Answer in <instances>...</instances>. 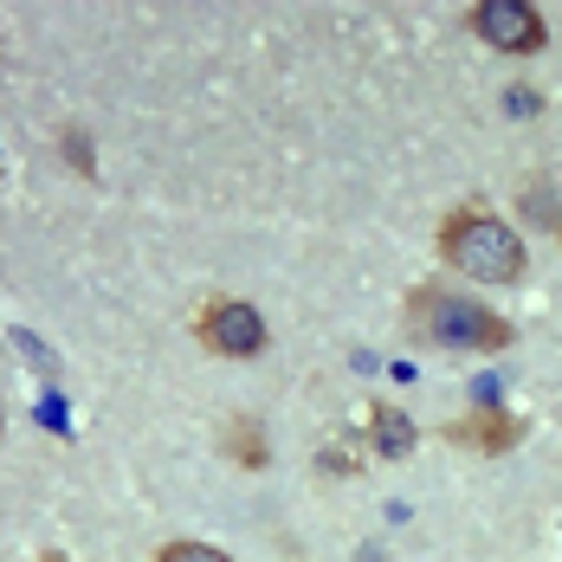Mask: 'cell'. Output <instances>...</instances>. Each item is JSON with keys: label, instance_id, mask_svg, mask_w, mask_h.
Listing matches in <instances>:
<instances>
[{"label": "cell", "instance_id": "1", "mask_svg": "<svg viewBox=\"0 0 562 562\" xmlns=\"http://www.w3.org/2000/svg\"><path fill=\"white\" fill-rule=\"evenodd\" d=\"M440 259L459 279H479V284H517L530 272V252H524L517 226L485 214V207H452L440 221Z\"/></svg>", "mask_w": 562, "mask_h": 562}, {"label": "cell", "instance_id": "2", "mask_svg": "<svg viewBox=\"0 0 562 562\" xmlns=\"http://www.w3.org/2000/svg\"><path fill=\"white\" fill-rule=\"evenodd\" d=\"M407 324L427 342H447V349H505L510 342V324L498 311H485L459 291H440V284H420L407 297Z\"/></svg>", "mask_w": 562, "mask_h": 562}, {"label": "cell", "instance_id": "3", "mask_svg": "<svg viewBox=\"0 0 562 562\" xmlns=\"http://www.w3.org/2000/svg\"><path fill=\"white\" fill-rule=\"evenodd\" d=\"M472 33L485 46H498V53H543V40H550L543 13L530 0H479L472 7Z\"/></svg>", "mask_w": 562, "mask_h": 562}, {"label": "cell", "instance_id": "4", "mask_svg": "<svg viewBox=\"0 0 562 562\" xmlns=\"http://www.w3.org/2000/svg\"><path fill=\"white\" fill-rule=\"evenodd\" d=\"M201 342L214 356H259L266 349V317L252 304H239V297H214L201 311Z\"/></svg>", "mask_w": 562, "mask_h": 562}, {"label": "cell", "instance_id": "5", "mask_svg": "<svg viewBox=\"0 0 562 562\" xmlns=\"http://www.w3.org/2000/svg\"><path fill=\"white\" fill-rule=\"evenodd\" d=\"M452 447H479V452H510L524 440V420L517 414H465V420H452L447 427Z\"/></svg>", "mask_w": 562, "mask_h": 562}, {"label": "cell", "instance_id": "6", "mask_svg": "<svg viewBox=\"0 0 562 562\" xmlns=\"http://www.w3.org/2000/svg\"><path fill=\"white\" fill-rule=\"evenodd\" d=\"M375 447L389 452H407L414 447V427H407V420H401V414H394V407H375Z\"/></svg>", "mask_w": 562, "mask_h": 562}, {"label": "cell", "instance_id": "7", "mask_svg": "<svg viewBox=\"0 0 562 562\" xmlns=\"http://www.w3.org/2000/svg\"><path fill=\"white\" fill-rule=\"evenodd\" d=\"M524 214H537V221L562 239V201L550 194V181H530V188H524Z\"/></svg>", "mask_w": 562, "mask_h": 562}, {"label": "cell", "instance_id": "8", "mask_svg": "<svg viewBox=\"0 0 562 562\" xmlns=\"http://www.w3.org/2000/svg\"><path fill=\"white\" fill-rule=\"evenodd\" d=\"M226 447H233L239 465H266V440H259V427H252V420H233V427H226Z\"/></svg>", "mask_w": 562, "mask_h": 562}, {"label": "cell", "instance_id": "9", "mask_svg": "<svg viewBox=\"0 0 562 562\" xmlns=\"http://www.w3.org/2000/svg\"><path fill=\"white\" fill-rule=\"evenodd\" d=\"M156 562H233L226 550H214V543H169Z\"/></svg>", "mask_w": 562, "mask_h": 562}, {"label": "cell", "instance_id": "10", "mask_svg": "<svg viewBox=\"0 0 562 562\" xmlns=\"http://www.w3.org/2000/svg\"><path fill=\"white\" fill-rule=\"evenodd\" d=\"M65 156H71V169H78V175H91V169H98V162H91V143H85L78 130L65 136Z\"/></svg>", "mask_w": 562, "mask_h": 562}, {"label": "cell", "instance_id": "11", "mask_svg": "<svg viewBox=\"0 0 562 562\" xmlns=\"http://www.w3.org/2000/svg\"><path fill=\"white\" fill-rule=\"evenodd\" d=\"M46 562H65V557H46Z\"/></svg>", "mask_w": 562, "mask_h": 562}, {"label": "cell", "instance_id": "12", "mask_svg": "<svg viewBox=\"0 0 562 562\" xmlns=\"http://www.w3.org/2000/svg\"><path fill=\"white\" fill-rule=\"evenodd\" d=\"M0 427H7V414H0Z\"/></svg>", "mask_w": 562, "mask_h": 562}]
</instances>
